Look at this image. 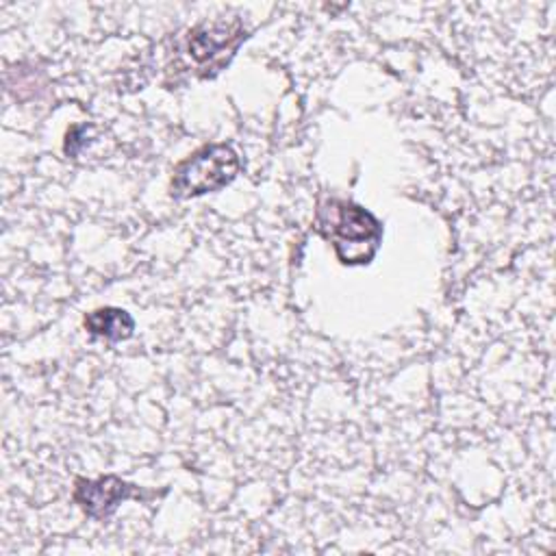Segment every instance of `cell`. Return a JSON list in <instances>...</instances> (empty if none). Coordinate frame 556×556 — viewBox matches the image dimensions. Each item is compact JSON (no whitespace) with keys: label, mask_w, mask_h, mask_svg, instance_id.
Instances as JSON below:
<instances>
[{"label":"cell","mask_w":556,"mask_h":556,"mask_svg":"<svg viewBox=\"0 0 556 556\" xmlns=\"http://www.w3.org/2000/svg\"><path fill=\"white\" fill-rule=\"evenodd\" d=\"M243 26L239 20L228 22H211L193 28L187 39V52L198 65L219 67L224 63V54L237 48L241 41Z\"/></svg>","instance_id":"4"},{"label":"cell","mask_w":556,"mask_h":556,"mask_svg":"<svg viewBox=\"0 0 556 556\" xmlns=\"http://www.w3.org/2000/svg\"><path fill=\"white\" fill-rule=\"evenodd\" d=\"M317 230L332 243L343 265L369 263L382 239L380 222L348 200H326L319 204Z\"/></svg>","instance_id":"1"},{"label":"cell","mask_w":556,"mask_h":556,"mask_svg":"<svg viewBox=\"0 0 556 556\" xmlns=\"http://www.w3.org/2000/svg\"><path fill=\"white\" fill-rule=\"evenodd\" d=\"M137 495V486L117 476H102L96 480L78 478L74 484V502L93 519H109L122 502Z\"/></svg>","instance_id":"3"},{"label":"cell","mask_w":556,"mask_h":556,"mask_svg":"<svg viewBox=\"0 0 556 556\" xmlns=\"http://www.w3.org/2000/svg\"><path fill=\"white\" fill-rule=\"evenodd\" d=\"M85 328L93 337H104L109 341H124L135 330V319L128 311L117 306H102L85 315Z\"/></svg>","instance_id":"5"},{"label":"cell","mask_w":556,"mask_h":556,"mask_svg":"<svg viewBox=\"0 0 556 556\" xmlns=\"http://www.w3.org/2000/svg\"><path fill=\"white\" fill-rule=\"evenodd\" d=\"M239 172V156L226 143H208L174 167L169 195L176 200L198 198L224 189Z\"/></svg>","instance_id":"2"}]
</instances>
